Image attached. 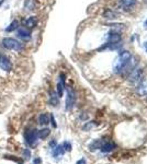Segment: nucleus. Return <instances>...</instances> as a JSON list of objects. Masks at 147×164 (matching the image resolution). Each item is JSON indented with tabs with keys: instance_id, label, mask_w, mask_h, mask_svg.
<instances>
[{
	"instance_id": "18",
	"label": "nucleus",
	"mask_w": 147,
	"mask_h": 164,
	"mask_svg": "<svg viewBox=\"0 0 147 164\" xmlns=\"http://www.w3.org/2000/svg\"><path fill=\"white\" fill-rule=\"evenodd\" d=\"M37 133H39V138L40 139H46V138L49 136L51 130H49V128H43V129L39 130Z\"/></svg>"
},
{
	"instance_id": "24",
	"label": "nucleus",
	"mask_w": 147,
	"mask_h": 164,
	"mask_svg": "<svg viewBox=\"0 0 147 164\" xmlns=\"http://www.w3.org/2000/svg\"><path fill=\"white\" fill-rule=\"evenodd\" d=\"M42 163H43V161L40 157H35L34 160H33V164H42Z\"/></svg>"
},
{
	"instance_id": "2",
	"label": "nucleus",
	"mask_w": 147,
	"mask_h": 164,
	"mask_svg": "<svg viewBox=\"0 0 147 164\" xmlns=\"http://www.w3.org/2000/svg\"><path fill=\"white\" fill-rule=\"evenodd\" d=\"M39 130L36 128H26L24 131V142L29 147H34L39 142Z\"/></svg>"
},
{
	"instance_id": "15",
	"label": "nucleus",
	"mask_w": 147,
	"mask_h": 164,
	"mask_svg": "<svg viewBox=\"0 0 147 164\" xmlns=\"http://www.w3.org/2000/svg\"><path fill=\"white\" fill-rule=\"evenodd\" d=\"M121 4L124 8V10H130L135 4V0H121Z\"/></svg>"
},
{
	"instance_id": "28",
	"label": "nucleus",
	"mask_w": 147,
	"mask_h": 164,
	"mask_svg": "<svg viewBox=\"0 0 147 164\" xmlns=\"http://www.w3.org/2000/svg\"><path fill=\"white\" fill-rule=\"evenodd\" d=\"M145 25H146V26H147V21H146V22H145Z\"/></svg>"
},
{
	"instance_id": "20",
	"label": "nucleus",
	"mask_w": 147,
	"mask_h": 164,
	"mask_svg": "<svg viewBox=\"0 0 147 164\" xmlns=\"http://www.w3.org/2000/svg\"><path fill=\"white\" fill-rule=\"evenodd\" d=\"M63 147H64V149H65V151H67V152H70L71 149H73V146H71V143H70L69 141H64Z\"/></svg>"
},
{
	"instance_id": "12",
	"label": "nucleus",
	"mask_w": 147,
	"mask_h": 164,
	"mask_svg": "<svg viewBox=\"0 0 147 164\" xmlns=\"http://www.w3.org/2000/svg\"><path fill=\"white\" fill-rule=\"evenodd\" d=\"M104 141H105L104 138H103V139L95 140V141H92L91 143H89V146H88V149H89V151L99 150V149H100V147L102 146V143L104 142Z\"/></svg>"
},
{
	"instance_id": "27",
	"label": "nucleus",
	"mask_w": 147,
	"mask_h": 164,
	"mask_svg": "<svg viewBox=\"0 0 147 164\" xmlns=\"http://www.w3.org/2000/svg\"><path fill=\"white\" fill-rule=\"evenodd\" d=\"M4 0H0V6L4 4Z\"/></svg>"
},
{
	"instance_id": "11",
	"label": "nucleus",
	"mask_w": 147,
	"mask_h": 164,
	"mask_svg": "<svg viewBox=\"0 0 147 164\" xmlns=\"http://www.w3.org/2000/svg\"><path fill=\"white\" fill-rule=\"evenodd\" d=\"M64 90H65V74H60V80L57 82V95H58V98L63 96Z\"/></svg>"
},
{
	"instance_id": "17",
	"label": "nucleus",
	"mask_w": 147,
	"mask_h": 164,
	"mask_svg": "<svg viewBox=\"0 0 147 164\" xmlns=\"http://www.w3.org/2000/svg\"><path fill=\"white\" fill-rule=\"evenodd\" d=\"M18 28H19V21L18 20H13V21L11 22L10 24H9V26H8L7 28H6V32H13L15 31V30H18Z\"/></svg>"
},
{
	"instance_id": "16",
	"label": "nucleus",
	"mask_w": 147,
	"mask_h": 164,
	"mask_svg": "<svg viewBox=\"0 0 147 164\" xmlns=\"http://www.w3.org/2000/svg\"><path fill=\"white\" fill-rule=\"evenodd\" d=\"M49 122V116L47 115V114H45V113H43V114H41V115L39 116V124L42 126H45L47 125Z\"/></svg>"
},
{
	"instance_id": "13",
	"label": "nucleus",
	"mask_w": 147,
	"mask_h": 164,
	"mask_svg": "<svg viewBox=\"0 0 147 164\" xmlns=\"http://www.w3.org/2000/svg\"><path fill=\"white\" fill-rule=\"evenodd\" d=\"M36 23H37L36 17H28V19H26V20L24 21V28H35Z\"/></svg>"
},
{
	"instance_id": "9",
	"label": "nucleus",
	"mask_w": 147,
	"mask_h": 164,
	"mask_svg": "<svg viewBox=\"0 0 147 164\" xmlns=\"http://www.w3.org/2000/svg\"><path fill=\"white\" fill-rule=\"evenodd\" d=\"M142 76H143L142 70L136 68V69H134L133 71L131 72L130 77H129V80H130L132 83H138V82L142 80Z\"/></svg>"
},
{
	"instance_id": "3",
	"label": "nucleus",
	"mask_w": 147,
	"mask_h": 164,
	"mask_svg": "<svg viewBox=\"0 0 147 164\" xmlns=\"http://www.w3.org/2000/svg\"><path fill=\"white\" fill-rule=\"evenodd\" d=\"M2 46L6 49L15 50V52H21L23 49V44L21 42H19L18 39H12V37H4L2 39Z\"/></svg>"
},
{
	"instance_id": "26",
	"label": "nucleus",
	"mask_w": 147,
	"mask_h": 164,
	"mask_svg": "<svg viewBox=\"0 0 147 164\" xmlns=\"http://www.w3.org/2000/svg\"><path fill=\"white\" fill-rule=\"evenodd\" d=\"M76 164H87V161H86V159L82 157V159H80V160H78Z\"/></svg>"
},
{
	"instance_id": "23",
	"label": "nucleus",
	"mask_w": 147,
	"mask_h": 164,
	"mask_svg": "<svg viewBox=\"0 0 147 164\" xmlns=\"http://www.w3.org/2000/svg\"><path fill=\"white\" fill-rule=\"evenodd\" d=\"M49 122H51V124H52V126L54 128H56L57 124H56V120L54 118V115H53V114H51V116H49Z\"/></svg>"
},
{
	"instance_id": "4",
	"label": "nucleus",
	"mask_w": 147,
	"mask_h": 164,
	"mask_svg": "<svg viewBox=\"0 0 147 164\" xmlns=\"http://www.w3.org/2000/svg\"><path fill=\"white\" fill-rule=\"evenodd\" d=\"M107 41L108 42H107L105 46L110 49H114L118 47V44L121 42V35L116 31H110L108 33V36H107Z\"/></svg>"
},
{
	"instance_id": "19",
	"label": "nucleus",
	"mask_w": 147,
	"mask_h": 164,
	"mask_svg": "<svg viewBox=\"0 0 147 164\" xmlns=\"http://www.w3.org/2000/svg\"><path fill=\"white\" fill-rule=\"evenodd\" d=\"M22 157H23V160H30L31 159V150L28 149V148H25L22 150Z\"/></svg>"
},
{
	"instance_id": "14",
	"label": "nucleus",
	"mask_w": 147,
	"mask_h": 164,
	"mask_svg": "<svg viewBox=\"0 0 147 164\" xmlns=\"http://www.w3.org/2000/svg\"><path fill=\"white\" fill-rule=\"evenodd\" d=\"M58 95L56 94V92H52L51 93V96H49V103L52 106H57L60 104V100H58Z\"/></svg>"
},
{
	"instance_id": "7",
	"label": "nucleus",
	"mask_w": 147,
	"mask_h": 164,
	"mask_svg": "<svg viewBox=\"0 0 147 164\" xmlns=\"http://www.w3.org/2000/svg\"><path fill=\"white\" fill-rule=\"evenodd\" d=\"M115 148H116L115 143L110 141V140H105L104 142L102 143V146L100 147L99 150L101 151L102 153H109V152H112Z\"/></svg>"
},
{
	"instance_id": "10",
	"label": "nucleus",
	"mask_w": 147,
	"mask_h": 164,
	"mask_svg": "<svg viewBox=\"0 0 147 164\" xmlns=\"http://www.w3.org/2000/svg\"><path fill=\"white\" fill-rule=\"evenodd\" d=\"M18 37L23 39V41H29L31 39V32L29 31L26 28H18L17 30Z\"/></svg>"
},
{
	"instance_id": "8",
	"label": "nucleus",
	"mask_w": 147,
	"mask_h": 164,
	"mask_svg": "<svg viewBox=\"0 0 147 164\" xmlns=\"http://www.w3.org/2000/svg\"><path fill=\"white\" fill-rule=\"evenodd\" d=\"M65 152H66V151L64 149L63 144H56L54 148H52V157H54L55 160L60 159V157L64 155Z\"/></svg>"
},
{
	"instance_id": "1",
	"label": "nucleus",
	"mask_w": 147,
	"mask_h": 164,
	"mask_svg": "<svg viewBox=\"0 0 147 164\" xmlns=\"http://www.w3.org/2000/svg\"><path fill=\"white\" fill-rule=\"evenodd\" d=\"M131 60H132V56H131L130 52H120L119 57L115 59L114 63H113V70L114 72L118 74H122L126 72V70L130 69L131 67Z\"/></svg>"
},
{
	"instance_id": "6",
	"label": "nucleus",
	"mask_w": 147,
	"mask_h": 164,
	"mask_svg": "<svg viewBox=\"0 0 147 164\" xmlns=\"http://www.w3.org/2000/svg\"><path fill=\"white\" fill-rule=\"evenodd\" d=\"M76 104V93L71 87H67L66 109H71Z\"/></svg>"
},
{
	"instance_id": "25",
	"label": "nucleus",
	"mask_w": 147,
	"mask_h": 164,
	"mask_svg": "<svg viewBox=\"0 0 147 164\" xmlns=\"http://www.w3.org/2000/svg\"><path fill=\"white\" fill-rule=\"evenodd\" d=\"M56 144H57V142H56V140H55V139L51 140V141H49V146L51 148H54L55 146H56Z\"/></svg>"
},
{
	"instance_id": "22",
	"label": "nucleus",
	"mask_w": 147,
	"mask_h": 164,
	"mask_svg": "<svg viewBox=\"0 0 147 164\" xmlns=\"http://www.w3.org/2000/svg\"><path fill=\"white\" fill-rule=\"evenodd\" d=\"M96 126V122H87V124H85L84 127H82V129L84 130H89L91 128H93Z\"/></svg>"
},
{
	"instance_id": "21",
	"label": "nucleus",
	"mask_w": 147,
	"mask_h": 164,
	"mask_svg": "<svg viewBox=\"0 0 147 164\" xmlns=\"http://www.w3.org/2000/svg\"><path fill=\"white\" fill-rule=\"evenodd\" d=\"M104 17H107V19H114V17H116V14L113 12V11L111 10H108L104 12Z\"/></svg>"
},
{
	"instance_id": "5",
	"label": "nucleus",
	"mask_w": 147,
	"mask_h": 164,
	"mask_svg": "<svg viewBox=\"0 0 147 164\" xmlns=\"http://www.w3.org/2000/svg\"><path fill=\"white\" fill-rule=\"evenodd\" d=\"M0 69H2L6 72H10L12 70V63L9 59L7 55H4L2 52H0Z\"/></svg>"
}]
</instances>
